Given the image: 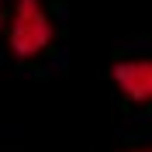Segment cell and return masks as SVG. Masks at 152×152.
Masks as SVG:
<instances>
[{"mask_svg":"<svg viewBox=\"0 0 152 152\" xmlns=\"http://www.w3.org/2000/svg\"><path fill=\"white\" fill-rule=\"evenodd\" d=\"M56 42V24L45 0H14L7 18V45L18 59H38Z\"/></svg>","mask_w":152,"mask_h":152,"instance_id":"1","label":"cell"},{"mask_svg":"<svg viewBox=\"0 0 152 152\" xmlns=\"http://www.w3.org/2000/svg\"><path fill=\"white\" fill-rule=\"evenodd\" d=\"M111 80L118 94L132 104H152V56H135L121 59L111 69Z\"/></svg>","mask_w":152,"mask_h":152,"instance_id":"2","label":"cell"},{"mask_svg":"<svg viewBox=\"0 0 152 152\" xmlns=\"http://www.w3.org/2000/svg\"><path fill=\"white\" fill-rule=\"evenodd\" d=\"M7 18H10V10H7V4H4V0H0V35H4V31H7Z\"/></svg>","mask_w":152,"mask_h":152,"instance_id":"3","label":"cell"},{"mask_svg":"<svg viewBox=\"0 0 152 152\" xmlns=\"http://www.w3.org/2000/svg\"><path fill=\"white\" fill-rule=\"evenodd\" d=\"M132 152H152V145H149V149H132Z\"/></svg>","mask_w":152,"mask_h":152,"instance_id":"4","label":"cell"}]
</instances>
